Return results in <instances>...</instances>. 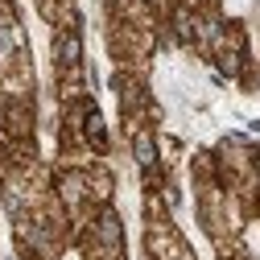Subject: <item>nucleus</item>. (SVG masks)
<instances>
[{"label": "nucleus", "mask_w": 260, "mask_h": 260, "mask_svg": "<svg viewBox=\"0 0 260 260\" xmlns=\"http://www.w3.org/2000/svg\"><path fill=\"white\" fill-rule=\"evenodd\" d=\"M137 157L145 161V166L153 161V145H149V137H141V141H137Z\"/></svg>", "instance_id": "f257e3e1"}, {"label": "nucleus", "mask_w": 260, "mask_h": 260, "mask_svg": "<svg viewBox=\"0 0 260 260\" xmlns=\"http://www.w3.org/2000/svg\"><path fill=\"white\" fill-rule=\"evenodd\" d=\"M13 42H17L13 29H0V54H9V50H13Z\"/></svg>", "instance_id": "f03ea898"}]
</instances>
